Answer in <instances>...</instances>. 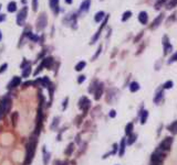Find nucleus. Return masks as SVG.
I'll use <instances>...</instances> for the list:
<instances>
[{
  "instance_id": "nucleus-1",
  "label": "nucleus",
  "mask_w": 177,
  "mask_h": 165,
  "mask_svg": "<svg viewBox=\"0 0 177 165\" xmlns=\"http://www.w3.org/2000/svg\"><path fill=\"white\" fill-rule=\"evenodd\" d=\"M36 149H37V139L31 138L29 139L27 145H25V156L23 165H30L33 161L34 154H36Z\"/></svg>"
},
{
  "instance_id": "nucleus-19",
  "label": "nucleus",
  "mask_w": 177,
  "mask_h": 165,
  "mask_svg": "<svg viewBox=\"0 0 177 165\" xmlns=\"http://www.w3.org/2000/svg\"><path fill=\"white\" fill-rule=\"evenodd\" d=\"M42 153H43V164L44 165H48V164H49V162H50V159H51L50 152H49V151L45 149V147H43Z\"/></svg>"
},
{
  "instance_id": "nucleus-34",
  "label": "nucleus",
  "mask_w": 177,
  "mask_h": 165,
  "mask_svg": "<svg viewBox=\"0 0 177 165\" xmlns=\"http://www.w3.org/2000/svg\"><path fill=\"white\" fill-rule=\"evenodd\" d=\"M177 6V0H169L167 3V10H171L174 7Z\"/></svg>"
},
{
  "instance_id": "nucleus-29",
  "label": "nucleus",
  "mask_w": 177,
  "mask_h": 165,
  "mask_svg": "<svg viewBox=\"0 0 177 165\" xmlns=\"http://www.w3.org/2000/svg\"><path fill=\"white\" fill-rule=\"evenodd\" d=\"M133 128H134L133 122H130L126 124V127H125V134H126L127 136L131 134V133H133Z\"/></svg>"
},
{
  "instance_id": "nucleus-26",
  "label": "nucleus",
  "mask_w": 177,
  "mask_h": 165,
  "mask_svg": "<svg viewBox=\"0 0 177 165\" xmlns=\"http://www.w3.org/2000/svg\"><path fill=\"white\" fill-rule=\"evenodd\" d=\"M139 89V84L137 81H132L130 84V92H136Z\"/></svg>"
},
{
  "instance_id": "nucleus-11",
  "label": "nucleus",
  "mask_w": 177,
  "mask_h": 165,
  "mask_svg": "<svg viewBox=\"0 0 177 165\" xmlns=\"http://www.w3.org/2000/svg\"><path fill=\"white\" fill-rule=\"evenodd\" d=\"M108 17L106 16V17H105V19H104V22H103V23L101 24V26H100V29H99V30H97V32L95 33V35H93V37H92V40H91V42H90L91 44H94V43L99 40V37H100V35H101L102 30L104 29V26H105L106 22H108Z\"/></svg>"
},
{
  "instance_id": "nucleus-32",
  "label": "nucleus",
  "mask_w": 177,
  "mask_h": 165,
  "mask_svg": "<svg viewBox=\"0 0 177 165\" xmlns=\"http://www.w3.org/2000/svg\"><path fill=\"white\" fill-rule=\"evenodd\" d=\"M73 151H74V143H70L69 145H68V149L65 150V154L67 155H71Z\"/></svg>"
},
{
  "instance_id": "nucleus-23",
  "label": "nucleus",
  "mask_w": 177,
  "mask_h": 165,
  "mask_svg": "<svg viewBox=\"0 0 177 165\" xmlns=\"http://www.w3.org/2000/svg\"><path fill=\"white\" fill-rule=\"evenodd\" d=\"M7 10H8V12H16L17 11V2L16 1H10L8 3V6H7Z\"/></svg>"
},
{
  "instance_id": "nucleus-15",
  "label": "nucleus",
  "mask_w": 177,
  "mask_h": 165,
  "mask_svg": "<svg viewBox=\"0 0 177 165\" xmlns=\"http://www.w3.org/2000/svg\"><path fill=\"white\" fill-rule=\"evenodd\" d=\"M164 99V92H163V88H158L156 92H155V96H154V104H159L162 100Z\"/></svg>"
},
{
  "instance_id": "nucleus-6",
  "label": "nucleus",
  "mask_w": 177,
  "mask_h": 165,
  "mask_svg": "<svg viewBox=\"0 0 177 165\" xmlns=\"http://www.w3.org/2000/svg\"><path fill=\"white\" fill-rule=\"evenodd\" d=\"M90 106H91V101L89 100L88 97H85V96H83V97L80 98V100H79V108L81 110H83L84 112H86L90 108Z\"/></svg>"
},
{
  "instance_id": "nucleus-35",
  "label": "nucleus",
  "mask_w": 177,
  "mask_h": 165,
  "mask_svg": "<svg viewBox=\"0 0 177 165\" xmlns=\"http://www.w3.org/2000/svg\"><path fill=\"white\" fill-rule=\"evenodd\" d=\"M173 86H174L173 81H172V80H168V81L164 83V85H163V89H171Z\"/></svg>"
},
{
  "instance_id": "nucleus-28",
  "label": "nucleus",
  "mask_w": 177,
  "mask_h": 165,
  "mask_svg": "<svg viewBox=\"0 0 177 165\" xmlns=\"http://www.w3.org/2000/svg\"><path fill=\"white\" fill-rule=\"evenodd\" d=\"M136 139H137V134H135V133H131V134L128 135V138H127L126 143L128 144V145H132L133 143L136 141Z\"/></svg>"
},
{
  "instance_id": "nucleus-47",
  "label": "nucleus",
  "mask_w": 177,
  "mask_h": 165,
  "mask_svg": "<svg viewBox=\"0 0 177 165\" xmlns=\"http://www.w3.org/2000/svg\"><path fill=\"white\" fill-rule=\"evenodd\" d=\"M65 2H67L68 5H71V3L73 2V0H65Z\"/></svg>"
},
{
  "instance_id": "nucleus-16",
  "label": "nucleus",
  "mask_w": 177,
  "mask_h": 165,
  "mask_svg": "<svg viewBox=\"0 0 177 165\" xmlns=\"http://www.w3.org/2000/svg\"><path fill=\"white\" fill-rule=\"evenodd\" d=\"M53 63H54L53 57H51V56H49V57H44L43 60H42V62H41V64L43 65V67L48 68V69H50V68L52 67Z\"/></svg>"
},
{
  "instance_id": "nucleus-24",
  "label": "nucleus",
  "mask_w": 177,
  "mask_h": 165,
  "mask_svg": "<svg viewBox=\"0 0 177 165\" xmlns=\"http://www.w3.org/2000/svg\"><path fill=\"white\" fill-rule=\"evenodd\" d=\"M105 12L104 11H99V12L95 13L94 16V21L95 22H101L103 19H105Z\"/></svg>"
},
{
  "instance_id": "nucleus-38",
  "label": "nucleus",
  "mask_w": 177,
  "mask_h": 165,
  "mask_svg": "<svg viewBox=\"0 0 177 165\" xmlns=\"http://www.w3.org/2000/svg\"><path fill=\"white\" fill-rule=\"evenodd\" d=\"M7 67H8V64H7V63H3V64L0 66V74L5 73L7 71Z\"/></svg>"
},
{
  "instance_id": "nucleus-39",
  "label": "nucleus",
  "mask_w": 177,
  "mask_h": 165,
  "mask_svg": "<svg viewBox=\"0 0 177 165\" xmlns=\"http://www.w3.org/2000/svg\"><path fill=\"white\" fill-rule=\"evenodd\" d=\"M101 51H102V45H100V46H99V49H97V51H96V54H95L94 56L92 57V61H94V60H96V58H97V56L100 55Z\"/></svg>"
},
{
  "instance_id": "nucleus-43",
  "label": "nucleus",
  "mask_w": 177,
  "mask_h": 165,
  "mask_svg": "<svg viewBox=\"0 0 177 165\" xmlns=\"http://www.w3.org/2000/svg\"><path fill=\"white\" fill-rule=\"evenodd\" d=\"M108 115H110L111 118H115V116H116V111H115V110H111Z\"/></svg>"
},
{
  "instance_id": "nucleus-21",
  "label": "nucleus",
  "mask_w": 177,
  "mask_h": 165,
  "mask_svg": "<svg viewBox=\"0 0 177 165\" xmlns=\"http://www.w3.org/2000/svg\"><path fill=\"white\" fill-rule=\"evenodd\" d=\"M125 145H126V139L123 138L121 140V143H120V147H119V155L120 156H123L124 153H125Z\"/></svg>"
},
{
  "instance_id": "nucleus-8",
  "label": "nucleus",
  "mask_w": 177,
  "mask_h": 165,
  "mask_svg": "<svg viewBox=\"0 0 177 165\" xmlns=\"http://www.w3.org/2000/svg\"><path fill=\"white\" fill-rule=\"evenodd\" d=\"M163 48H164V55H167L173 51V45L169 43V39L167 35L163 37Z\"/></svg>"
},
{
  "instance_id": "nucleus-46",
  "label": "nucleus",
  "mask_w": 177,
  "mask_h": 165,
  "mask_svg": "<svg viewBox=\"0 0 177 165\" xmlns=\"http://www.w3.org/2000/svg\"><path fill=\"white\" fill-rule=\"evenodd\" d=\"M151 165H163V163L162 162H152Z\"/></svg>"
},
{
  "instance_id": "nucleus-7",
  "label": "nucleus",
  "mask_w": 177,
  "mask_h": 165,
  "mask_svg": "<svg viewBox=\"0 0 177 165\" xmlns=\"http://www.w3.org/2000/svg\"><path fill=\"white\" fill-rule=\"evenodd\" d=\"M76 19H78V17H76L75 13H70V14H68L67 17H65V19H63V23H65V24H72V28H74L75 29L76 26Z\"/></svg>"
},
{
  "instance_id": "nucleus-31",
  "label": "nucleus",
  "mask_w": 177,
  "mask_h": 165,
  "mask_svg": "<svg viewBox=\"0 0 177 165\" xmlns=\"http://www.w3.org/2000/svg\"><path fill=\"white\" fill-rule=\"evenodd\" d=\"M85 66H86V63H85L84 61L79 62V63L75 65V71H76V72H81V71H82Z\"/></svg>"
},
{
  "instance_id": "nucleus-44",
  "label": "nucleus",
  "mask_w": 177,
  "mask_h": 165,
  "mask_svg": "<svg viewBox=\"0 0 177 165\" xmlns=\"http://www.w3.org/2000/svg\"><path fill=\"white\" fill-rule=\"evenodd\" d=\"M6 20V14H0V22Z\"/></svg>"
},
{
  "instance_id": "nucleus-25",
  "label": "nucleus",
  "mask_w": 177,
  "mask_h": 165,
  "mask_svg": "<svg viewBox=\"0 0 177 165\" xmlns=\"http://www.w3.org/2000/svg\"><path fill=\"white\" fill-rule=\"evenodd\" d=\"M167 129L169 130V132H172L173 134H177V120H175L174 122H172Z\"/></svg>"
},
{
  "instance_id": "nucleus-48",
  "label": "nucleus",
  "mask_w": 177,
  "mask_h": 165,
  "mask_svg": "<svg viewBox=\"0 0 177 165\" xmlns=\"http://www.w3.org/2000/svg\"><path fill=\"white\" fill-rule=\"evenodd\" d=\"M2 40V33H1V31H0V41Z\"/></svg>"
},
{
  "instance_id": "nucleus-13",
  "label": "nucleus",
  "mask_w": 177,
  "mask_h": 165,
  "mask_svg": "<svg viewBox=\"0 0 177 165\" xmlns=\"http://www.w3.org/2000/svg\"><path fill=\"white\" fill-rule=\"evenodd\" d=\"M20 84H21V77H19V76H14L12 79L8 83L7 88H8V89H13V88L20 86Z\"/></svg>"
},
{
  "instance_id": "nucleus-45",
  "label": "nucleus",
  "mask_w": 177,
  "mask_h": 165,
  "mask_svg": "<svg viewBox=\"0 0 177 165\" xmlns=\"http://www.w3.org/2000/svg\"><path fill=\"white\" fill-rule=\"evenodd\" d=\"M3 116H5V112H3L2 108L0 107V119H2V118H3Z\"/></svg>"
},
{
  "instance_id": "nucleus-9",
  "label": "nucleus",
  "mask_w": 177,
  "mask_h": 165,
  "mask_svg": "<svg viewBox=\"0 0 177 165\" xmlns=\"http://www.w3.org/2000/svg\"><path fill=\"white\" fill-rule=\"evenodd\" d=\"M103 90H104V84H103V83H99V84L96 85V87H95L94 92H93L95 100H99V99L102 97Z\"/></svg>"
},
{
  "instance_id": "nucleus-18",
  "label": "nucleus",
  "mask_w": 177,
  "mask_h": 165,
  "mask_svg": "<svg viewBox=\"0 0 177 165\" xmlns=\"http://www.w3.org/2000/svg\"><path fill=\"white\" fill-rule=\"evenodd\" d=\"M163 19H164V14H163V13H161L159 16H157V18L154 19V21H153V23H152V25H151V28H152V29H155V28H157L158 25L162 23Z\"/></svg>"
},
{
  "instance_id": "nucleus-41",
  "label": "nucleus",
  "mask_w": 177,
  "mask_h": 165,
  "mask_svg": "<svg viewBox=\"0 0 177 165\" xmlns=\"http://www.w3.org/2000/svg\"><path fill=\"white\" fill-rule=\"evenodd\" d=\"M68 103H69V98L67 97L63 100V103H62V109H63V110L67 109V107H68Z\"/></svg>"
},
{
  "instance_id": "nucleus-12",
  "label": "nucleus",
  "mask_w": 177,
  "mask_h": 165,
  "mask_svg": "<svg viewBox=\"0 0 177 165\" xmlns=\"http://www.w3.org/2000/svg\"><path fill=\"white\" fill-rule=\"evenodd\" d=\"M91 7V0H83L82 3L80 5V9H79V13L80 14H84L90 10Z\"/></svg>"
},
{
  "instance_id": "nucleus-3",
  "label": "nucleus",
  "mask_w": 177,
  "mask_h": 165,
  "mask_svg": "<svg viewBox=\"0 0 177 165\" xmlns=\"http://www.w3.org/2000/svg\"><path fill=\"white\" fill-rule=\"evenodd\" d=\"M47 23H48L47 14L42 12L38 17L37 21H36V30H37V32H41L42 30H44V28L47 26Z\"/></svg>"
},
{
  "instance_id": "nucleus-4",
  "label": "nucleus",
  "mask_w": 177,
  "mask_h": 165,
  "mask_svg": "<svg viewBox=\"0 0 177 165\" xmlns=\"http://www.w3.org/2000/svg\"><path fill=\"white\" fill-rule=\"evenodd\" d=\"M11 106H12V100H11V98L8 97V96H5V97L2 98L1 104H0V107L2 108L5 115H6V113H9V111L11 109Z\"/></svg>"
},
{
  "instance_id": "nucleus-33",
  "label": "nucleus",
  "mask_w": 177,
  "mask_h": 165,
  "mask_svg": "<svg viewBox=\"0 0 177 165\" xmlns=\"http://www.w3.org/2000/svg\"><path fill=\"white\" fill-rule=\"evenodd\" d=\"M131 16H132V11H125V12L123 13V17H122V21H123V22L127 21L128 19L131 18Z\"/></svg>"
},
{
  "instance_id": "nucleus-22",
  "label": "nucleus",
  "mask_w": 177,
  "mask_h": 165,
  "mask_svg": "<svg viewBox=\"0 0 177 165\" xmlns=\"http://www.w3.org/2000/svg\"><path fill=\"white\" fill-rule=\"evenodd\" d=\"M38 81L41 84V86H43L44 88H49V87L52 85V83L50 81L49 77H42V78H40Z\"/></svg>"
},
{
  "instance_id": "nucleus-27",
  "label": "nucleus",
  "mask_w": 177,
  "mask_h": 165,
  "mask_svg": "<svg viewBox=\"0 0 177 165\" xmlns=\"http://www.w3.org/2000/svg\"><path fill=\"white\" fill-rule=\"evenodd\" d=\"M59 124H60V117H54L53 118V121L51 123V130H56V129L59 127Z\"/></svg>"
},
{
  "instance_id": "nucleus-30",
  "label": "nucleus",
  "mask_w": 177,
  "mask_h": 165,
  "mask_svg": "<svg viewBox=\"0 0 177 165\" xmlns=\"http://www.w3.org/2000/svg\"><path fill=\"white\" fill-rule=\"evenodd\" d=\"M147 118H148V111L147 110L142 111V113H141V123L144 124L146 122V120H147Z\"/></svg>"
},
{
  "instance_id": "nucleus-42",
  "label": "nucleus",
  "mask_w": 177,
  "mask_h": 165,
  "mask_svg": "<svg viewBox=\"0 0 177 165\" xmlns=\"http://www.w3.org/2000/svg\"><path fill=\"white\" fill-rule=\"evenodd\" d=\"M84 80H85V76H84V75H80V76L78 77V84H82Z\"/></svg>"
},
{
  "instance_id": "nucleus-17",
  "label": "nucleus",
  "mask_w": 177,
  "mask_h": 165,
  "mask_svg": "<svg viewBox=\"0 0 177 165\" xmlns=\"http://www.w3.org/2000/svg\"><path fill=\"white\" fill-rule=\"evenodd\" d=\"M30 75H31V65H30V63L28 62V64L22 67V75H21V76H22L23 78H28Z\"/></svg>"
},
{
  "instance_id": "nucleus-49",
  "label": "nucleus",
  "mask_w": 177,
  "mask_h": 165,
  "mask_svg": "<svg viewBox=\"0 0 177 165\" xmlns=\"http://www.w3.org/2000/svg\"><path fill=\"white\" fill-rule=\"evenodd\" d=\"M0 9H1V5H0Z\"/></svg>"
},
{
  "instance_id": "nucleus-40",
  "label": "nucleus",
  "mask_w": 177,
  "mask_h": 165,
  "mask_svg": "<svg viewBox=\"0 0 177 165\" xmlns=\"http://www.w3.org/2000/svg\"><path fill=\"white\" fill-rule=\"evenodd\" d=\"M174 62H177V52L174 55H172V57L169 58L168 63H169V64H172V63H174Z\"/></svg>"
},
{
  "instance_id": "nucleus-10",
  "label": "nucleus",
  "mask_w": 177,
  "mask_h": 165,
  "mask_svg": "<svg viewBox=\"0 0 177 165\" xmlns=\"http://www.w3.org/2000/svg\"><path fill=\"white\" fill-rule=\"evenodd\" d=\"M42 128V110H41V106L38 110V115H37V126H36V134L40 133V130Z\"/></svg>"
},
{
  "instance_id": "nucleus-5",
  "label": "nucleus",
  "mask_w": 177,
  "mask_h": 165,
  "mask_svg": "<svg viewBox=\"0 0 177 165\" xmlns=\"http://www.w3.org/2000/svg\"><path fill=\"white\" fill-rule=\"evenodd\" d=\"M173 138L172 136H166L164 140L161 142V144L158 145V147L161 149V150H163L164 152L166 151H169L172 147V144H173Z\"/></svg>"
},
{
  "instance_id": "nucleus-37",
  "label": "nucleus",
  "mask_w": 177,
  "mask_h": 165,
  "mask_svg": "<svg viewBox=\"0 0 177 165\" xmlns=\"http://www.w3.org/2000/svg\"><path fill=\"white\" fill-rule=\"evenodd\" d=\"M38 6H39L38 0H32V8H33V11H37V10H38Z\"/></svg>"
},
{
  "instance_id": "nucleus-2",
  "label": "nucleus",
  "mask_w": 177,
  "mask_h": 165,
  "mask_svg": "<svg viewBox=\"0 0 177 165\" xmlns=\"http://www.w3.org/2000/svg\"><path fill=\"white\" fill-rule=\"evenodd\" d=\"M28 10L29 8L27 6L22 7L20 9V11L17 14V24L19 26H23L25 23V20H27V16H28Z\"/></svg>"
},
{
  "instance_id": "nucleus-20",
  "label": "nucleus",
  "mask_w": 177,
  "mask_h": 165,
  "mask_svg": "<svg viewBox=\"0 0 177 165\" xmlns=\"http://www.w3.org/2000/svg\"><path fill=\"white\" fill-rule=\"evenodd\" d=\"M147 20H148V14L145 11H141L139 14V21L142 24H146L147 23Z\"/></svg>"
},
{
  "instance_id": "nucleus-36",
  "label": "nucleus",
  "mask_w": 177,
  "mask_h": 165,
  "mask_svg": "<svg viewBox=\"0 0 177 165\" xmlns=\"http://www.w3.org/2000/svg\"><path fill=\"white\" fill-rule=\"evenodd\" d=\"M17 119H18V113H17V112H13L12 115H11V120H12L13 127H14L16 123H17Z\"/></svg>"
},
{
  "instance_id": "nucleus-14",
  "label": "nucleus",
  "mask_w": 177,
  "mask_h": 165,
  "mask_svg": "<svg viewBox=\"0 0 177 165\" xmlns=\"http://www.w3.org/2000/svg\"><path fill=\"white\" fill-rule=\"evenodd\" d=\"M60 0H49V5H50V9L52 12L57 16L60 12V5H59Z\"/></svg>"
}]
</instances>
